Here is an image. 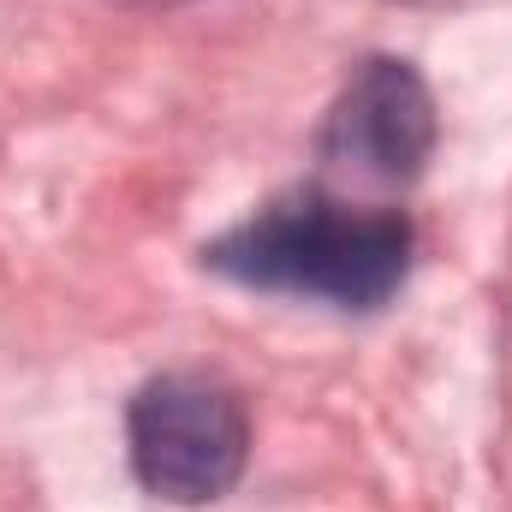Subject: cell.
<instances>
[{
  "label": "cell",
  "instance_id": "6da1fadb",
  "mask_svg": "<svg viewBox=\"0 0 512 512\" xmlns=\"http://www.w3.org/2000/svg\"><path fill=\"white\" fill-rule=\"evenodd\" d=\"M411 251L417 233L399 209H358L304 185L203 245V262L256 292L316 298L334 310H382L411 274Z\"/></svg>",
  "mask_w": 512,
  "mask_h": 512
},
{
  "label": "cell",
  "instance_id": "3957f363",
  "mask_svg": "<svg viewBox=\"0 0 512 512\" xmlns=\"http://www.w3.org/2000/svg\"><path fill=\"white\" fill-rule=\"evenodd\" d=\"M435 96L411 60L376 54L352 72L322 120V161L352 167L370 185H411L435 155Z\"/></svg>",
  "mask_w": 512,
  "mask_h": 512
},
{
  "label": "cell",
  "instance_id": "7a4b0ae2",
  "mask_svg": "<svg viewBox=\"0 0 512 512\" xmlns=\"http://www.w3.org/2000/svg\"><path fill=\"white\" fill-rule=\"evenodd\" d=\"M131 471L155 501L209 507L221 501L251 459V417L245 399L215 376L173 370L137 387L126 411Z\"/></svg>",
  "mask_w": 512,
  "mask_h": 512
}]
</instances>
